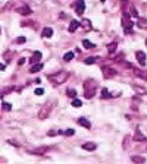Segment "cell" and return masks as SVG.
<instances>
[{"label": "cell", "instance_id": "cell-1", "mask_svg": "<svg viewBox=\"0 0 147 164\" xmlns=\"http://www.w3.org/2000/svg\"><path fill=\"white\" fill-rule=\"evenodd\" d=\"M97 89V82L94 79H86L84 81V95L86 98H93Z\"/></svg>", "mask_w": 147, "mask_h": 164}, {"label": "cell", "instance_id": "cell-2", "mask_svg": "<svg viewBox=\"0 0 147 164\" xmlns=\"http://www.w3.org/2000/svg\"><path fill=\"white\" fill-rule=\"evenodd\" d=\"M68 78H69V72H66V70H60V72L53 73V75H49V79H50V82H51L53 85L63 84Z\"/></svg>", "mask_w": 147, "mask_h": 164}, {"label": "cell", "instance_id": "cell-3", "mask_svg": "<svg viewBox=\"0 0 147 164\" xmlns=\"http://www.w3.org/2000/svg\"><path fill=\"white\" fill-rule=\"evenodd\" d=\"M51 108H53V102H50V101H47L46 104H43L40 107V110H38V119L40 120H46L49 116H50V113H51Z\"/></svg>", "mask_w": 147, "mask_h": 164}, {"label": "cell", "instance_id": "cell-4", "mask_svg": "<svg viewBox=\"0 0 147 164\" xmlns=\"http://www.w3.org/2000/svg\"><path fill=\"white\" fill-rule=\"evenodd\" d=\"M102 73H103V78L104 79H110L113 76H116V70L110 66H103L102 67Z\"/></svg>", "mask_w": 147, "mask_h": 164}, {"label": "cell", "instance_id": "cell-5", "mask_svg": "<svg viewBox=\"0 0 147 164\" xmlns=\"http://www.w3.org/2000/svg\"><path fill=\"white\" fill-rule=\"evenodd\" d=\"M122 24H124V31H125V32H127V34H130L131 31H132V22L130 20V15H128L127 12L124 13V19H122Z\"/></svg>", "mask_w": 147, "mask_h": 164}, {"label": "cell", "instance_id": "cell-6", "mask_svg": "<svg viewBox=\"0 0 147 164\" xmlns=\"http://www.w3.org/2000/svg\"><path fill=\"white\" fill-rule=\"evenodd\" d=\"M84 7H86V2H84V0H78L77 5H75L77 15H82L84 13Z\"/></svg>", "mask_w": 147, "mask_h": 164}, {"label": "cell", "instance_id": "cell-7", "mask_svg": "<svg viewBox=\"0 0 147 164\" xmlns=\"http://www.w3.org/2000/svg\"><path fill=\"white\" fill-rule=\"evenodd\" d=\"M49 151V147H41V148H35V149H31L29 152L34 154V155H44V154Z\"/></svg>", "mask_w": 147, "mask_h": 164}, {"label": "cell", "instance_id": "cell-8", "mask_svg": "<svg viewBox=\"0 0 147 164\" xmlns=\"http://www.w3.org/2000/svg\"><path fill=\"white\" fill-rule=\"evenodd\" d=\"M135 57H137V60H138V63L141 65V66H146V54H144V51H137L135 53Z\"/></svg>", "mask_w": 147, "mask_h": 164}, {"label": "cell", "instance_id": "cell-9", "mask_svg": "<svg viewBox=\"0 0 147 164\" xmlns=\"http://www.w3.org/2000/svg\"><path fill=\"white\" fill-rule=\"evenodd\" d=\"M16 12H18V13H21V15H24V16H28V15L33 13V12H31V9H29L28 6H22V7L16 9Z\"/></svg>", "mask_w": 147, "mask_h": 164}, {"label": "cell", "instance_id": "cell-10", "mask_svg": "<svg viewBox=\"0 0 147 164\" xmlns=\"http://www.w3.org/2000/svg\"><path fill=\"white\" fill-rule=\"evenodd\" d=\"M77 122H78V125H81V126H84V128H87V129H90V128H91V123H90L86 117H80Z\"/></svg>", "mask_w": 147, "mask_h": 164}, {"label": "cell", "instance_id": "cell-11", "mask_svg": "<svg viewBox=\"0 0 147 164\" xmlns=\"http://www.w3.org/2000/svg\"><path fill=\"white\" fill-rule=\"evenodd\" d=\"M82 148L87 151H94L96 149V142H86V144H82Z\"/></svg>", "mask_w": 147, "mask_h": 164}, {"label": "cell", "instance_id": "cell-12", "mask_svg": "<svg viewBox=\"0 0 147 164\" xmlns=\"http://www.w3.org/2000/svg\"><path fill=\"white\" fill-rule=\"evenodd\" d=\"M78 26H80V22H78V20H72L71 25H69V28H68V31H69V32H75V31L78 29Z\"/></svg>", "mask_w": 147, "mask_h": 164}, {"label": "cell", "instance_id": "cell-13", "mask_svg": "<svg viewBox=\"0 0 147 164\" xmlns=\"http://www.w3.org/2000/svg\"><path fill=\"white\" fill-rule=\"evenodd\" d=\"M40 59H41V53L40 51H35V53L33 54V57L29 59V63H38Z\"/></svg>", "mask_w": 147, "mask_h": 164}, {"label": "cell", "instance_id": "cell-14", "mask_svg": "<svg viewBox=\"0 0 147 164\" xmlns=\"http://www.w3.org/2000/svg\"><path fill=\"white\" fill-rule=\"evenodd\" d=\"M41 35H43L44 38H50L51 35H53V29H51V28H44L43 32H41Z\"/></svg>", "mask_w": 147, "mask_h": 164}, {"label": "cell", "instance_id": "cell-15", "mask_svg": "<svg viewBox=\"0 0 147 164\" xmlns=\"http://www.w3.org/2000/svg\"><path fill=\"white\" fill-rule=\"evenodd\" d=\"M41 69H43V65H41V63H35L34 66H31L29 72H31V73H37V72H40Z\"/></svg>", "mask_w": 147, "mask_h": 164}, {"label": "cell", "instance_id": "cell-16", "mask_svg": "<svg viewBox=\"0 0 147 164\" xmlns=\"http://www.w3.org/2000/svg\"><path fill=\"white\" fill-rule=\"evenodd\" d=\"M116 47H118V44L115 43V41H113V43H110V44H108V51H109V54H113L115 51H116Z\"/></svg>", "mask_w": 147, "mask_h": 164}, {"label": "cell", "instance_id": "cell-17", "mask_svg": "<svg viewBox=\"0 0 147 164\" xmlns=\"http://www.w3.org/2000/svg\"><path fill=\"white\" fill-rule=\"evenodd\" d=\"M134 139H137V141H147V138H146L144 135H141L140 129H137V130H135V136H134Z\"/></svg>", "mask_w": 147, "mask_h": 164}, {"label": "cell", "instance_id": "cell-18", "mask_svg": "<svg viewBox=\"0 0 147 164\" xmlns=\"http://www.w3.org/2000/svg\"><path fill=\"white\" fill-rule=\"evenodd\" d=\"M82 46L86 47L87 50H93L94 47H96V46H94V44L91 43V41H88V40H84V41H82Z\"/></svg>", "mask_w": 147, "mask_h": 164}, {"label": "cell", "instance_id": "cell-19", "mask_svg": "<svg viewBox=\"0 0 147 164\" xmlns=\"http://www.w3.org/2000/svg\"><path fill=\"white\" fill-rule=\"evenodd\" d=\"M137 25H138L140 28H143V29H147V19L140 18V19H138V22H137Z\"/></svg>", "mask_w": 147, "mask_h": 164}, {"label": "cell", "instance_id": "cell-20", "mask_svg": "<svg viewBox=\"0 0 147 164\" xmlns=\"http://www.w3.org/2000/svg\"><path fill=\"white\" fill-rule=\"evenodd\" d=\"M131 161H134V163H144L146 158L141 157V155H131Z\"/></svg>", "mask_w": 147, "mask_h": 164}, {"label": "cell", "instance_id": "cell-21", "mask_svg": "<svg viewBox=\"0 0 147 164\" xmlns=\"http://www.w3.org/2000/svg\"><path fill=\"white\" fill-rule=\"evenodd\" d=\"M66 95H68L69 98H75V97H77V91L69 88V89H66Z\"/></svg>", "mask_w": 147, "mask_h": 164}, {"label": "cell", "instance_id": "cell-22", "mask_svg": "<svg viewBox=\"0 0 147 164\" xmlns=\"http://www.w3.org/2000/svg\"><path fill=\"white\" fill-rule=\"evenodd\" d=\"M72 59H74V53H72V51H68V53L63 56V60H65V62H71Z\"/></svg>", "mask_w": 147, "mask_h": 164}, {"label": "cell", "instance_id": "cell-23", "mask_svg": "<svg viewBox=\"0 0 147 164\" xmlns=\"http://www.w3.org/2000/svg\"><path fill=\"white\" fill-rule=\"evenodd\" d=\"M82 26L86 31H91V25H90V20H82Z\"/></svg>", "mask_w": 147, "mask_h": 164}, {"label": "cell", "instance_id": "cell-24", "mask_svg": "<svg viewBox=\"0 0 147 164\" xmlns=\"http://www.w3.org/2000/svg\"><path fill=\"white\" fill-rule=\"evenodd\" d=\"M135 73H137L140 78H143L144 81H147V70L146 72H140V70H135Z\"/></svg>", "mask_w": 147, "mask_h": 164}, {"label": "cell", "instance_id": "cell-25", "mask_svg": "<svg viewBox=\"0 0 147 164\" xmlns=\"http://www.w3.org/2000/svg\"><path fill=\"white\" fill-rule=\"evenodd\" d=\"M81 100H78V98H72V106L74 107H81Z\"/></svg>", "mask_w": 147, "mask_h": 164}, {"label": "cell", "instance_id": "cell-26", "mask_svg": "<svg viewBox=\"0 0 147 164\" xmlns=\"http://www.w3.org/2000/svg\"><path fill=\"white\" fill-rule=\"evenodd\" d=\"M96 57H87L86 59V65H93V63H96Z\"/></svg>", "mask_w": 147, "mask_h": 164}, {"label": "cell", "instance_id": "cell-27", "mask_svg": "<svg viewBox=\"0 0 147 164\" xmlns=\"http://www.w3.org/2000/svg\"><path fill=\"white\" fill-rule=\"evenodd\" d=\"M102 97H103V98H108V97H109V91H108L106 88L102 89Z\"/></svg>", "mask_w": 147, "mask_h": 164}, {"label": "cell", "instance_id": "cell-28", "mask_svg": "<svg viewBox=\"0 0 147 164\" xmlns=\"http://www.w3.org/2000/svg\"><path fill=\"white\" fill-rule=\"evenodd\" d=\"M2 107H3V110H6V111H10V108H12V106H10V104H7V102H3V104H2Z\"/></svg>", "mask_w": 147, "mask_h": 164}, {"label": "cell", "instance_id": "cell-29", "mask_svg": "<svg viewBox=\"0 0 147 164\" xmlns=\"http://www.w3.org/2000/svg\"><path fill=\"white\" fill-rule=\"evenodd\" d=\"M74 132H75L74 129H66L63 133H65V135H68V136H71V135H74Z\"/></svg>", "mask_w": 147, "mask_h": 164}, {"label": "cell", "instance_id": "cell-30", "mask_svg": "<svg viewBox=\"0 0 147 164\" xmlns=\"http://www.w3.org/2000/svg\"><path fill=\"white\" fill-rule=\"evenodd\" d=\"M43 92H44V89H43V88H37V89H35V95H41Z\"/></svg>", "mask_w": 147, "mask_h": 164}, {"label": "cell", "instance_id": "cell-31", "mask_svg": "<svg viewBox=\"0 0 147 164\" xmlns=\"http://www.w3.org/2000/svg\"><path fill=\"white\" fill-rule=\"evenodd\" d=\"M16 43H18V44H22V43H25V38H24V37H19V38H16Z\"/></svg>", "mask_w": 147, "mask_h": 164}, {"label": "cell", "instance_id": "cell-32", "mask_svg": "<svg viewBox=\"0 0 147 164\" xmlns=\"http://www.w3.org/2000/svg\"><path fill=\"white\" fill-rule=\"evenodd\" d=\"M131 15H132V16H138V13H137V10H135L134 7H131Z\"/></svg>", "mask_w": 147, "mask_h": 164}, {"label": "cell", "instance_id": "cell-33", "mask_svg": "<svg viewBox=\"0 0 147 164\" xmlns=\"http://www.w3.org/2000/svg\"><path fill=\"white\" fill-rule=\"evenodd\" d=\"M146 46H147V40H146Z\"/></svg>", "mask_w": 147, "mask_h": 164}, {"label": "cell", "instance_id": "cell-34", "mask_svg": "<svg viewBox=\"0 0 147 164\" xmlns=\"http://www.w3.org/2000/svg\"><path fill=\"white\" fill-rule=\"evenodd\" d=\"M100 2H104V0H100Z\"/></svg>", "mask_w": 147, "mask_h": 164}]
</instances>
